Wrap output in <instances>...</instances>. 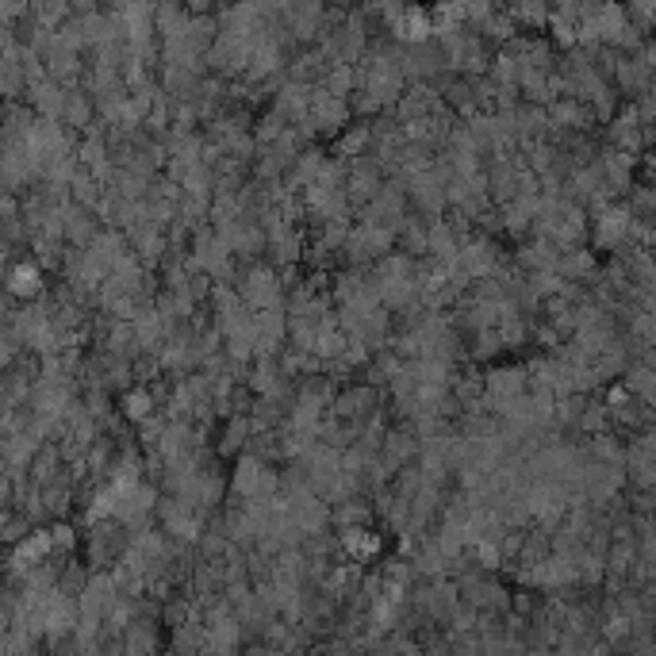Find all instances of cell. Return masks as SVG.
<instances>
[{"mask_svg":"<svg viewBox=\"0 0 656 656\" xmlns=\"http://www.w3.org/2000/svg\"><path fill=\"white\" fill-rule=\"evenodd\" d=\"M242 304L258 307V311L281 304V284H277V277L269 269H250L246 281H242Z\"/></svg>","mask_w":656,"mask_h":656,"instance_id":"1","label":"cell"},{"mask_svg":"<svg viewBox=\"0 0 656 656\" xmlns=\"http://www.w3.org/2000/svg\"><path fill=\"white\" fill-rule=\"evenodd\" d=\"M235 488L246 495V499H258V495H269L277 488V476L265 469L261 461H242V469H238V476H235Z\"/></svg>","mask_w":656,"mask_h":656,"instance_id":"2","label":"cell"},{"mask_svg":"<svg viewBox=\"0 0 656 656\" xmlns=\"http://www.w3.org/2000/svg\"><path fill=\"white\" fill-rule=\"evenodd\" d=\"M4 284H8V292L12 296H20V300H35L39 296V288H43V277H39V269L35 265H12L8 273H4Z\"/></svg>","mask_w":656,"mask_h":656,"instance_id":"3","label":"cell"},{"mask_svg":"<svg viewBox=\"0 0 656 656\" xmlns=\"http://www.w3.org/2000/svg\"><path fill=\"white\" fill-rule=\"evenodd\" d=\"M123 411H127V415H131V419L135 422H146L150 419V411H154V399L146 396V392H127V396H123Z\"/></svg>","mask_w":656,"mask_h":656,"instance_id":"4","label":"cell"},{"mask_svg":"<svg viewBox=\"0 0 656 656\" xmlns=\"http://www.w3.org/2000/svg\"><path fill=\"white\" fill-rule=\"evenodd\" d=\"M50 541H54V549H58V553H66V549H73V530L70 526H54V534H50Z\"/></svg>","mask_w":656,"mask_h":656,"instance_id":"5","label":"cell"}]
</instances>
